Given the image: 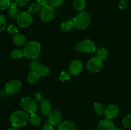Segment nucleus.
<instances>
[{"label":"nucleus","instance_id":"nucleus-5","mask_svg":"<svg viewBox=\"0 0 131 130\" xmlns=\"http://www.w3.org/2000/svg\"><path fill=\"white\" fill-rule=\"evenodd\" d=\"M75 50L80 53H92L95 52V44L91 40L87 39L77 43L75 45Z\"/></svg>","mask_w":131,"mask_h":130},{"label":"nucleus","instance_id":"nucleus-28","mask_svg":"<svg viewBox=\"0 0 131 130\" xmlns=\"http://www.w3.org/2000/svg\"><path fill=\"white\" fill-rule=\"evenodd\" d=\"M122 124L125 128H131V114L125 115L122 119Z\"/></svg>","mask_w":131,"mask_h":130},{"label":"nucleus","instance_id":"nucleus-13","mask_svg":"<svg viewBox=\"0 0 131 130\" xmlns=\"http://www.w3.org/2000/svg\"><path fill=\"white\" fill-rule=\"evenodd\" d=\"M40 110L44 116H48L51 112V103L47 99H43L40 104Z\"/></svg>","mask_w":131,"mask_h":130},{"label":"nucleus","instance_id":"nucleus-27","mask_svg":"<svg viewBox=\"0 0 131 130\" xmlns=\"http://www.w3.org/2000/svg\"><path fill=\"white\" fill-rule=\"evenodd\" d=\"M41 65H42V63L39 61L37 59H33L29 63V67L31 71H37Z\"/></svg>","mask_w":131,"mask_h":130},{"label":"nucleus","instance_id":"nucleus-18","mask_svg":"<svg viewBox=\"0 0 131 130\" xmlns=\"http://www.w3.org/2000/svg\"><path fill=\"white\" fill-rule=\"evenodd\" d=\"M72 5L73 7L75 10L83 11L86 6V1L85 0H74Z\"/></svg>","mask_w":131,"mask_h":130},{"label":"nucleus","instance_id":"nucleus-26","mask_svg":"<svg viewBox=\"0 0 131 130\" xmlns=\"http://www.w3.org/2000/svg\"><path fill=\"white\" fill-rule=\"evenodd\" d=\"M40 8L41 6L38 3H33L29 5L28 9V11L31 14H37V13H38L40 10Z\"/></svg>","mask_w":131,"mask_h":130},{"label":"nucleus","instance_id":"nucleus-34","mask_svg":"<svg viewBox=\"0 0 131 130\" xmlns=\"http://www.w3.org/2000/svg\"><path fill=\"white\" fill-rule=\"evenodd\" d=\"M128 6V3L127 0H120L118 3V8L121 10L127 8Z\"/></svg>","mask_w":131,"mask_h":130},{"label":"nucleus","instance_id":"nucleus-10","mask_svg":"<svg viewBox=\"0 0 131 130\" xmlns=\"http://www.w3.org/2000/svg\"><path fill=\"white\" fill-rule=\"evenodd\" d=\"M62 113L58 110L51 111L47 118V123L52 126H58L60 124L62 121Z\"/></svg>","mask_w":131,"mask_h":130},{"label":"nucleus","instance_id":"nucleus-11","mask_svg":"<svg viewBox=\"0 0 131 130\" xmlns=\"http://www.w3.org/2000/svg\"><path fill=\"white\" fill-rule=\"evenodd\" d=\"M83 70V63L80 60L75 59L72 61L69 66V72L72 76H77L81 73Z\"/></svg>","mask_w":131,"mask_h":130},{"label":"nucleus","instance_id":"nucleus-33","mask_svg":"<svg viewBox=\"0 0 131 130\" xmlns=\"http://www.w3.org/2000/svg\"><path fill=\"white\" fill-rule=\"evenodd\" d=\"M64 0H49V5L53 8H57L63 5Z\"/></svg>","mask_w":131,"mask_h":130},{"label":"nucleus","instance_id":"nucleus-32","mask_svg":"<svg viewBox=\"0 0 131 130\" xmlns=\"http://www.w3.org/2000/svg\"><path fill=\"white\" fill-rule=\"evenodd\" d=\"M70 74L69 71H63L60 73V79L61 80L62 82H65V81H67L70 79Z\"/></svg>","mask_w":131,"mask_h":130},{"label":"nucleus","instance_id":"nucleus-12","mask_svg":"<svg viewBox=\"0 0 131 130\" xmlns=\"http://www.w3.org/2000/svg\"><path fill=\"white\" fill-rule=\"evenodd\" d=\"M119 113V108L116 105L111 104L104 109V116L107 119H113L115 118Z\"/></svg>","mask_w":131,"mask_h":130},{"label":"nucleus","instance_id":"nucleus-9","mask_svg":"<svg viewBox=\"0 0 131 130\" xmlns=\"http://www.w3.org/2000/svg\"><path fill=\"white\" fill-rule=\"evenodd\" d=\"M22 87V83L18 79L11 80L6 84L5 90L7 95H14L17 94Z\"/></svg>","mask_w":131,"mask_h":130},{"label":"nucleus","instance_id":"nucleus-37","mask_svg":"<svg viewBox=\"0 0 131 130\" xmlns=\"http://www.w3.org/2000/svg\"><path fill=\"white\" fill-rule=\"evenodd\" d=\"M42 130H55L53 126L49 124V123H46L44 124V126L42 127Z\"/></svg>","mask_w":131,"mask_h":130},{"label":"nucleus","instance_id":"nucleus-40","mask_svg":"<svg viewBox=\"0 0 131 130\" xmlns=\"http://www.w3.org/2000/svg\"><path fill=\"white\" fill-rule=\"evenodd\" d=\"M8 130H19V129H18V128H17V127H11V128H9Z\"/></svg>","mask_w":131,"mask_h":130},{"label":"nucleus","instance_id":"nucleus-38","mask_svg":"<svg viewBox=\"0 0 131 130\" xmlns=\"http://www.w3.org/2000/svg\"><path fill=\"white\" fill-rule=\"evenodd\" d=\"M35 100L41 101L43 99V95L40 93H36V94H35Z\"/></svg>","mask_w":131,"mask_h":130},{"label":"nucleus","instance_id":"nucleus-4","mask_svg":"<svg viewBox=\"0 0 131 130\" xmlns=\"http://www.w3.org/2000/svg\"><path fill=\"white\" fill-rule=\"evenodd\" d=\"M20 106L23 110L28 113H35L38 109V104L35 99L30 97H25L21 99Z\"/></svg>","mask_w":131,"mask_h":130},{"label":"nucleus","instance_id":"nucleus-14","mask_svg":"<svg viewBox=\"0 0 131 130\" xmlns=\"http://www.w3.org/2000/svg\"><path fill=\"white\" fill-rule=\"evenodd\" d=\"M115 127L113 122L107 119L100 121L98 125V130H114Z\"/></svg>","mask_w":131,"mask_h":130},{"label":"nucleus","instance_id":"nucleus-3","mask_svg":"<svg viewBox=\"0 0 131 130\" xmlns=\"http://www.w3.org/2000/svg\"><path fill=\"white\" fill-rule=\"evenodd\" d=\"M91 17L87 11H81L73 20L74 28L79 30H84L89 26Z\"/></svg>","mask_w":131,"mask_h":130},{"label":"nucleus","instance_id":"nucleus-31","mask_svg":"<svg viewBox=\"0 0 131 130\" xmlns=\"http://www.w3.org/2000/svg\"><path fill=\"white\" fill-rule=\"evenodd\" d=\"M7 32L9 34H12V35H15L18 33V29L15 25H13V24H10L8 25L7 28Z\"/></svg>","mask_w":131,"mask_h":130},{"label":"nucleus","instance_id":"nucleus-16","mask_svg":"<svg viewBox=\"0 0 131 130\" xmlns=\"http://www.w3.org/2000/svg\"><path fill=\"white\" fill-rule=\"evenodd\" d=\"M13 42L16 45L21 47L26 43V38L24 34L17 33L13 36Z\"/></svg>","mask_w":131,"mask_h":130},{"label":"nucleus","instance_id":"nucleus-21","mask_svg":"<svg viewBox=\"0 0 131 130\" xmlns=\"http://www.w3.org/2000/svg\"><path fill=\"white\" fill-rule=\"evenodd\" d=\"M95 53L96 55H97L96 57H99L101 60L106 59L109 55L108 50L104 47H102V48H99L95 50Z\"/></svg>","mask_w":131,"mask_h":130},{"label":"nucleus","instance_id":"nucleus-1","mask_svg":"<svg viewBox=\"0 0 131 130\" xmlns=\"http://www.w3.org/2000/svg\"><path fill=\"white\" fill-rule=\"evenodd\" d=\"M29 120V113L24 110H17L10 116V122L14 127L19 128L26 125Z\"/></svg>","mask_w":131,"mask_h":130},{"label":"nucleus","instance_id":"nucleus-19","mask_svg":"<svg viewBox=\"0 0 131 130\" xmlns=\"http://www.w3.org/2000/svg\"><path fill=\"white\" fill-rule=\"evenodd\" d=\"M40 75L37 71H31L27 75V80L30 84H35L38 81Z\"/></svg>","mask_w":131,"mask_h":130},{"label":"nucleus","instance_id":"nucleus-24","mask_svg":"<svg viewBox=\"0 0 131 130\" xmlns=\"http://www.w3.org/2000/svg\"><path fill=\"white\" fill-rule=\"evenodd\" d=\"M93 110L95 113L98 115L101 116L104 113V109L102 103H95L93 105Z\"/></svg>","mask_w":131,"mask_h":130},{"label":"nucleus","instance_id":"nucleus-15","mask_svg":"<svg viewBox=\"0 0 131 130\" xmlns=\"http://www.w3.org/2000/svg\"><path fill=\"white\" fill-rule=\"evenodd\" d=\"M58 130H77L76 126L70 121H62L58 125Z\"/></svg>","mask_w":131,"mask_h":130},{"label":"nucleus","instance_id":"nucleus-8","mask_svg":"<svg viewBox=\"0 0 131 130\" xmlns=\"http://www.w3.org/2000/svg\"><path fill=\"white\" fill-rule=\"evenodd\" d=\"M55 15V10L51 5H46L42 7L40 13V17L42 21L48 22L54 19Z\"/></svg>","mask_w":131,"mask_h":130},{"label":"nucleus","instance_id":"nucleus-30","mask_svg":"<svg viewBox=\"0 0 131 130\" xmlns=\"http://www.w3.org/2000/svg\"><path fill=\"white\" fill-rule=\"evenodd\" d=\"M11 5L9 0H0V10H5L9 8Z\"/></svg>","mask_w":131,"mask_h":130},{"label":"nucleus","instance_id":"nucleus-35","mask_svg":"<svg viewBox=\"0 0 131 130\" xmlns=\"http://www.w3.org/2000/svg\"><path fill=\"white\" fill-rule=\"evenodd\" d=\"M17 5L19 6H24L28 3L29 0H14Z\"/></svg>","mask_w":131,"mask_h":130},{"label":"nucleus","instance_id":"nucleus-2","mask_svg":"<svg viewBox=\"0 0 131 130\" xmlns=\"http://www.w3.org/2000/svg\"><path fill=\"white\" fill-rule=\"evenodd\" d=\"M41 52V45L38 42L30 41L26 43L23 49L24 56L29 59H37Z\"/></svg>","mask_w":131,"mask_h":130},{"label":"nucleus","instance_id":"nucleus-25","mask_svg":"<svg viewBox=\"0 0 131 130\" xmlns=\"http://www.w3.org/2000/svg\"><path fill=\"white\" fill-rule=\"evenodd\" d=\"M49 68L47 66H45V65L42 64L40 66L39 68L38 69V70L37 71V72L38 73V75H40V76H46L47 75H49Z\"/></svg>","mask_w":131,"mask_h":130},{"label":"nucleus","instance_id":"nucleus-6","mask_svg":"<svg viewBox=\"0 0 131 130\" xmlns=\"http://www.w3.org/2000/svg\"><path fill=\"white\" fill-rule=\"evenodd\" d=\"M33 22V17L28 11H23L20 13L17 18V24L20 28H28Z\"/></svg>","mask_w":131,"mask_h":130},{"label":"nucleus","instance_id":"nucleus-17","mask_svg":"<svg viewBox=\"0 0 131 130\" xmlns=\"http://www.w3.org/2000/svg\"><path fill=\"white\" fill-rule=\"evenodd\" d=\"M19 14L20 13H19V10L17 4L15 3H12L10 8H8L9 17L12 19H17Z\"/></svg>","mask_w":131,"mask_h":130},{"label":"nucleus","instance_id":"nucleus-29","mask_svg":"<svg viewBox=\"0 0 131 130\" xmlns=\"http://www.w3.org/2000/svg\"><path fill=\"white\" fill-rule=\"evenodd\" d=\"M6 24H7V22H6V18L3 15L0 14V32L3 31L6 29Z\"/></svg>","mask_w":131,"mask_h":130},{"label":"nucleus","instance_id":"nucleus-36","mask_svg":"<svg viewBox=\"0 0 131 130\" xmlns=\"http://www.w3.org/2000/svg\"><path fill=\"white\" fill-rule=\"evenodd\" d=\"M49 3V0H37V3L42 7L48 5Z\"/></svg>","mask_w":131,"mask_h":130},{"label":"nucleus","instance_id":"nucleus-39","mask_svg":"<svg viewBox=\"0 0 131 130\" xmlns=\"http://www.w3.org/2000/svg\"><path fill=\"white\" fill-rule=\"evenodd\" d=\"M114 130H124L122 128H121V127H115V129H114Z\"/></svg>","mask_w":131,"mask_h":130},{"label":"nucleus","instance_id":"nucleus-23","mask_svg":"<svg viewBox=\"0 0 131 130\" xmlns=\"http://www.w3.org/2000/svg\"><path fill=\"white\" fill-rule=\"evenodd\" d=\"M10 56L14 59H19L24 56L23 50L19 48H14L10 52Z\"/></svg>","mask_w":131,"mask_h":130},{"label":"nucleus","instance_id":"nucleus-20","mask_svg":"<svg viewBox=\"0 0 131 130\" xmlns=\"http://www.w3.org/2000/svg\"><path fill=\"white\" fill-rule=\"evenodd\" d=\"M29 122L32 126L35 127H37L39 126L41 123V119L40 116L36 113H31L29 116Z\"/></svg>","mask_w":131,"mask_h":130},{"label":"nucleus","instance_id":"nucleus-7","mask_svg":"<svg viewBox=\"0 0 131 130\" xmlns=\"http://www.w3.org/2000/svg\"><path fill=\"white\" fill-rule=\"evenodd\" d=\"M103 67L102 60L97 57H93L86 62L87 70L92 73H98Z\"/></svg>","mask_w":131,"mask_h":130},{"label":"nucleus","instance_id":"nucleus-22","mask_svg":"<svg viewBox=\"0 0 131 130\" xmlns=\"http://www.w3.org/2000/svg\"><path fill=\"white\" fill-rule=\"evenodd\" d=\"M74 28V25L73 20H68L63 22L61 24V28L64 31H70L73 30Z\"/></svg>","mask_w":131,"mask_h":130}]
</instances>
